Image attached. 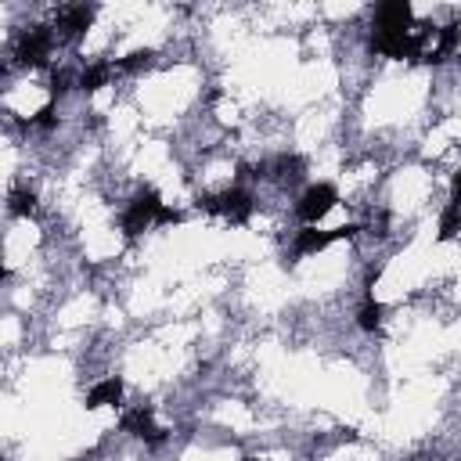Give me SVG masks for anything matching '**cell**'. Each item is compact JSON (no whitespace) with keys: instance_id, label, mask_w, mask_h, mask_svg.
Masks as SVG:
<instances>
[{"instance_id":"obj_1","label":"cell","mask_w":461,"mask_h":461,"mask_svg":"<svg viewBox=\"0 0 461 461\" xmlns=\"http://www.w3.org/2000/svg\"><path fill=\"white\" fill-rule=\"evenodd\" d=\"M180 220H184V212H180V209H169V205L158 198L155 187H140V191L126 202L119 227H122L126 238H137V234H144V230L155 227V223H180Z\"/></svg>"},{"instance_id":"obj_2","label":"cell","mask_w":461,"mask_h":461,"mask_svg":"<svg viewBox=\"0 0 461 461\" xmlns=\"http://www.w3.org/2000/svg\"><path fill=\"white\" fill-rule=\"evenodd\" d=\"M58 47V29L54 25H25L14 40V61L25 68H43Z\"/></svg>"},{"instance_id":"obj_3","label":"cell","mask_w":461,"mask_h":461,"mask_svg":"<svg viewBox=\"0 0 461 461\" xmlns=\"http://www.w3.org/2000/svg\"><path fill=\"white\" fill-rule=\"evenodd\" d=\"M198 205H202L205 212H212V216L230 220V223H245V220L252 216V209H256V194H252L249 187L234 184V187H223V191H216V194H202Z\"/></svg>"},{"instance_id":"obj_4","label":"cell","mask_w":461,"mask_h":461,"mask_svg":"<svg viewBox=\"0 0 461 461\" xmlns=\"http://www.w3.org/2000/svg\"><path fill=\"white\" fill-rule=\"evenodd\" d=\"M335 205H339V191H335V184L317 180V184H310V187L295 198V216H299L306 227H317V220L328 216Z\"/></svg>"},{"instance_id":"obj_5","label":"cell","mask_w":461,"mask_h":461,"mask_svg":"<svg viewBox=\"0 0 461 461\" xmlns=\"http://www.w3.org/2000/svg\"><path fill=\"white\" fill-rule=\"evenodd\" d=\"M357 230H360V227H353V223L328 227V230H321V227H299L295 238H292V252H295V256H313V252H321V249H328V245H335V241H342V238H353Z\"/></svg>"},{"instance_id":"obj_6","label":"cell","mask_w":461,"mask_h":461,"mask_svg":"<svg viewBox=\"0 0 461 461\" xmlns=\"http://www.w3.org/2000/svg\"><path fill=\"white\" fill-rule=\"evenodd\" d=\"M94 14H97L94 4H68V7H61V11H58V22H54L58 40L76 43L79 36H86V29L94 25Z\"/></svg>"},{"instance_id":"obj_7","label":"cell","mask_w":461,"mask_h":461,"mask_svg":"<svg viewBox=\"0 0 461 461\" xmlns=\"http://www.w3.org/2000/svg\"><path fill=\"white\" fill-rule=\"evenodd\" d=\"M122 432H130V436L144 439L148 447H158V443L166 439V429H158V425H155V414H151V407H144V403L122 414Z\"/></svg>"},{"instance_id":"obj_8","label":"cell","mask_w":461,"mask_h":461,"mask_svg":"<svg viewBox=\"0 0 461 461\" xmlns=\"http://www.w3.org/2000/svg\"><path fill=\"white\" fill-rule=\"evenodd\" d=\"M303 173H306V162L299 155H292V151H281L270 162H263V176H270L277 184H295Z\"/></svg>"},{"instance_id":"obj_9","label":"cell","mask_w":461,"mask_h":461,"mask_svg":"<svg viewBox=\"0 0 461 461\" xmlns=\"http://www.w3.org/2000/svg\"><path fill=\"white\" fill-rule=\"evenodd\" d=\"M411 4L407 0H389L375 7V29H411Z\"/></svg>"},{"instance_id":"obj_10","label":"cell","mask_w":461,"mask_h":461,"mask_svg":"<svg viewBox=\"0 0 461 461\" xmlns=\"http://www.w3.org/2000/svg\"><path fill=\"white\" fill-rule=\"evenodd\" d=\"M115 72H119L115 61H94V65H83V68L76 72V86H79L83 94H94V90H101Z\"/></svg>"},{"instance_id":"obj_11","label":"cell","mask_w":461,"mask_h":461,"mask_svg":"<svg viewBox=\"0 0 461 461\" xmlns=\"http://www.w3.org/2000/svg\"><path fill=\"white\" fill-rule=\"evenodd\" d=\"M119 400H122V378H119V375H108V378H101V382L86 393V411L115 407Z\"/></svg>"},{"instance_id":"obj_12","label":"cell","mask_w":461,"mask_h":461,"mask_svg":"<svg viewBox=\"0 0 461 461\" xmlns=\"http://www.w3.org/2000/svg\"><path fill=\"white\" fill-rule=\"evenodd\" d=\"M382 313H385V310H382V303L367 292V295H364V303H360V310H357V328H360V331H367V335H375V331L382 328Z\"/></svg>"},{"instance_id":"obj_13","label":"cell","mask_w":461,"mask_h":461,"mask_svg":"<svg viewBox=\"0 0 461 461\" xmlns=\"http://www.w3.org/2000/svg\"><path fill=\"white\" fill-rule=\"evenodd\" d=\"M7 212L11 216H32L36 212V191L32 187H14L7 194Z\"/></svg>"},{"instance_id":"obj_14","label":"cell","mask_w":461,"mask_h":461,"mask_svg":"<svg viewBox=\"0 0 461 461\" xmlns=\"http://www.w3.org/2000/svg\"><path fill=\"white\" fill-rule=\"evenodd\" d=\"M461 234V205L447 202L443 212H439V241H450Z\"/></svg>"},{"instance_id":"obj_15","label":"cell","mask_w":461,"mask_h":461,"mask_svg":"<svg viewBox=\"0 0 461 461\" xmlns=\"http://www.w3.org/2000/svg\"><path fill=\"white\" fill-rule=\"evenodd\" d=\"M151 58H155L151 50H133V54L119 58V61H115V68H119V72H137V68H148V65H151Z\"/></svg>"},{"instance_id":"obj_16","label":"cell","mask_w":461,"mask_h":461,"mask_svg":"<svg viewBox=\"0 0 461 461\" xmlns=\"http://www.w3.org/2000/svg\"><path fill=\"white\" fill-rule=\"evenodd\" d=\"M450 202L454 205H461V169L454 173V180H450Z\"/></svg>"}]
</instances>
